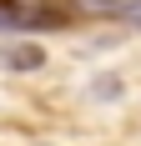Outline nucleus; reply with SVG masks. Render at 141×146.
Here are the masks:
<instances>
[{
	"instance_id": "f03ea898",
	"label": "nucleus",
	"mask_w": 141,
	"mask_h": 146,
	"mask_svg": "<svg viewBox=\"0 0 141 146\" xmlns=\"http://www.w3.org/2000/svg\"><path fill=\"white\" fill-rule=\"evenodd\" d=\"M116 15H126L131 25H141V0H121V5H116Z\"/></svg>"
},
{
	"instance_id": "f257e3e1",
	"label": "nucleus",
	"mask_w": 141,
	"mask_h": 146,
	"mask_svg": "<svg viewBox=\"0 0 141 146\" xmlns=\"http://www.w3.org/2000/svg\"><path fill=\"white\" fill-rule=\"evenodd\" d=\"M0 60H5V66H15V71H35V66L45 60V50H41V45H15V50H5Z\"/></svg>"
}]
</instances>
